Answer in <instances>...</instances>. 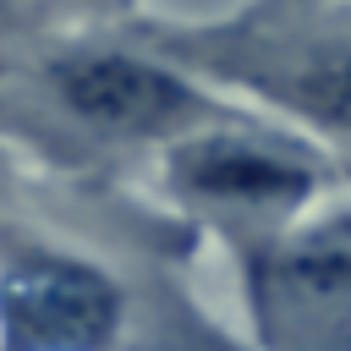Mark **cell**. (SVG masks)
Wrapping results in <instances>:
<instances>
[{"instance_id": "obj_3", "label": "cell", "mask_w": 351, "mask_h": 351, "mask_svg": "<svg viewBox=\"0 0 351 351\" xmlns=\"http://www.w3.org/2000/svg\"><path fill=\"white\" fill-rule=\"evenodd\" d=\"M49 88L99 137H170L203 115L192 82L126 49H71L49 66Z\"/></svg>"}, {"instance_id": "obj_4", "label": "cell", "mask_w": 351, "mask_h": 351, "mask_svg": "<svg viewBox=\"0 0 351 351\" xmlns=\"http://www.w3.org/2000/svg\"><path fill=\"white\" fill-rule=\"evenodd\" d=\"M170 176L181 192L236 208H285L313 186V170L291 159L285 148H269L258 137H186L170 154Z\"/></svg>"}, {"instance_id": "obj_5", "label": "cell", "mask_w": 351, "mask_h": 351, "mask_svg": "<svg viewBox=\"0 0 351 351\" xmlns=\"http://www.w3.org/2000/svg\"><path fill=\"white\" fill-rule=\"evenodd\" d=\"M269 88L285 93V104L307 110L313 121L351 132V38H324L285 55L280 71H269Z\"/></svg>"}, {"instance_id": "obj_1", "label": "cell", "mask_w": 351, "mask_h": 351, "mask_svg": "<svg viewBox=\"0 0 351 351\" xmlns=\"http://www.w3.org/2000/svg\"><path fill=\"white\" fill-rule=\"evenodd\" d=\"M121 285L60 247L16 241L0 252V351H110Z\"/></svg>"}, {"instance_id": "obj_2", "label": "cell", "mask_w": 351, "mask_h": 351, "mask_svg": "<svg viewBox=\"0 0 351 351\" xmlns=\"http://www.w3.org/2000/svg\"><path fill=\"white\" fill-rule=\"evenodd\" d=\"M258 324L274 351H351V214L258 269Z\"/></svg>"}]
</instances>
